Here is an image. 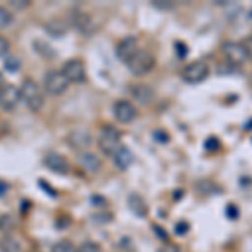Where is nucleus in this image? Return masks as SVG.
I'll use <instances>...</instances> for the list:
<instances>
[{"instance_id": "f257e3e1", "label": "nucleus", "mask_w": 252, "mask_h": 252, "mask_svg": "<svg viewBox=\"0 0 252 252\" xmlns=\"http://www.w3.org/2000/svg\"><path fill=\"white\" fill-rule=\"evenodd\" d=\"M20 89V99H24V103L27 104V108L31 109V111H39V109H42L44 106V94L42 91H40L39 84L35 83L32 78H27L24 79L22 86L19 88Z\"/></svg>"}, {"instance_id": "f03ea898", "label": "nucleus", "mask_w": 252, "mask_h": 252, "mask_svg": "<svg viewBox=\"0 0 252 252\" xmlns=\"http://www.w3.org/2000/svg\"><path fill=\"white\" fill-rule=\"evenodd\" d=\"M155 64H157V61H155V56H153L152 52L146 51V49H138V52L133 56L131 59H129V63L126 64V66H128L131 74L145 76V74H148V72L153 71Z\"/></svg>"}, {"instance_id": "7ed1b4c3", "label": "nucleus", "mask_w": 252, "mask_h": 252, "mask_svg": "<svg viewBox=\"0 0 252 252\" xmlns=\"http://www.w3.org/2000/svg\"><path fill=\"white\" fill-rule=\"evenodd\" d=\"M97 146L104 155H111L121 146V135L120 131L111 125H106L101 128L99 135H97Z\"/></svg>"}, {"instance_id": "20e7f679", "label": "nucleus", "mask_w": 252, "mask_h": 252, "mask_svg": "<svg viewBox=\"0 0 252 252\" xmlns=\"http://www.w3.org/2000/svg\"><path fill=\"white\" fill-rule=\"evenodd\" d=\"M69 86V81L66 79V76L63 74V71L59 69H52L46 74L44 78V88L51 96H59L63 94L64 91Z\"/></svg>"}, {"instance_id": "39448f33", "label": "nucleus", "mask_w": 252, "mask_h": 252, "mask_svg": "<svg viewBox=\"0 0 252 252\" xmlns=\"http://www.w3.org/2000/svg\"><path fill=\"white\" fill-rule=\"evenodd\" d=\"M207 76H209V66L204 61H193V63L185 66L184 71H182V79L189 84L202 83V81L207 79Z\"/></svg>"}, {"instance_id": "423d86ee", "label": "nucleus", "mask_w": 252, "mask_h": 252, "mask_svg": "<svg viewBox=\"0 0 252 252\" xmlns=\"http://www.w3.org/2000/svg\"><path fill=\"white\" fill-rule=\"evenodd\" d=\"M61 71H63V74L66 76V79L69 83L81 84L86 81V66H84V63L79 59H71V61H67V63H64Z\"/></svg>"}, {"instance_id": "0eeeda50", "label": "nucleus", "mask_w": 252, "mask_h": 252, "mask_svg": "<svg viewBox=\"0 0 252 252\" xmlns=\"http://www.w3.org/2000/svg\"><path fill=\"white\" fill-rule=\"evenodd\" d=\"M220 51H222V54L225 56V59L229 61V64H232V66H241L244 61L247 59L246 51H244V46L241 42L227 40V42L222 44Z\"/></svg>"}, {"instance_id": "6e6552de", "label": "nucleus", "mask_w": 252, "mask_h": 252, "mask_svg": "<svg viewBox=\"0 0 252 252\" xmlns=\"http://www.w3.org/2000/svg\"><path fill=\"white\" fill-rule=\"evenodd\" d=\"M113 113H115V118L120 123H131L133 120L136 118V108L131 101H126V99H120L115 103L113 106Z\"/></svg>"}, {"instance_id": "1a4fd4ad", "label": "nucleus", "mask_w": 252, "mask_h": 252, "mask_svg": "<svg viewBox=\"0 0 252 252\" xmlns=\"http://www.w3.org/2000/svg\"><path fill=\"white\" fill-rule=\"evenodd\" d=\"M20 101V89L12 86V84H5L0 89V106L7 111H12Z\"/></svg>"}, {"instance_id": "9d476101", "label": "nucleus", "mask_w": 252, "mask_h": 252, "mask_svg": "<svg viewBox=\"0 0 252 252\" xmlns=\"http://www.w3.org/2000/svg\"><path fill=\"white\" fill-rule=\"evenodd\" d=\"M67 143L71 148L78 150V152H84L93 143V136L88 129H74L67 135Z\"/></svg>"}, {"instance_id": "9b49d317", "label": "nucleus", "mask_w": 252, "mask_h": 252, "mask_svg": "<svg viewBox=\"0 0 252 252\" xmlns=\"http://www.w3.org/2000/svg\"><path fill=\"white\" fill-rule=\"evenodd\" d=\"M44 165H46L51 172L61 173V175L67 173L69 168H71L69 160L64 155H61V153H47L46 158H44Z\"/></svg>"}, {"instance_id": "f8f14e48", "label": "nucleus", "mask_w": 252, "mask_h": 252, "mask_svg": "<svg viewBox=\"0 0 252 252\" xmlns=\"http://www.w3.org/2000/svg\"><path fill=\"white\" fill-rule=\"evenodd\" d=\"M138 52V40L135 37H125L123 40H120V44L116 46V56L120 61L128 64L129 59L133 58Z\"/></svg>"}, {"instance_id": "ddd939ff", "label": "nucleus", "mask_w": 252, "mask_h": 252, "mask_svg": "<svg viewBox=\"0 0 252 252\" xmlns=\"http://www.w3.org/2000/svg\"><path fill=\"white\" fill-rule=\"evenodd\" d=\"M72 24H74L76 29L84 35H89L96 31V26H94V22H93L91 15L84 14V12H76V15H72Z\"/></svg>"}, {"instance_id": "4468645a", "label": "nucleus", "mask_w": 252, "mask_h": 252, "mask_svg": "<svg viewBox=\"0 0 252 252\" xmlns=\"http://www.w3.org/2000/svg\"><path fill=\"white\" fill-rule=\"evenodd\" d=\"M113 160H115L116 168H120V170L129 168V166H131V163H133V153H131V150H129L128 146L121 145L120 148H118L116 152L113 153Z\"/></svg>"}, {"instance_id": "2eb2a0df", "label": "nucleus", "mask_w": 252, "mask_h": 252, "mask_svg": "<svg viewBox=\"0 0 252 252\" xmlns=\"http://www.w3.org/2000/svg\"><path fill=\"white\" fill-rule=\"evenodd\" d=\"M131 94L138 103L148 104V103H152L153 97H155V91H153V88H150L148 84H136V86L131 88Z\"/></svg>"}, {"instance_id": "dca6fc26", "label": "nucleus", "mask_w": 252, "mask_h": 252, "mask_svg": "<svg viewBox=\"0 0 252 252\" xmlns=\"http://www.w3.org/2000/svg\"><path fill=\"white\" fill-rule=\"evenodd\" d=\"M79 163L83 166L86 172L89 173H96L101 170V158L94 155V153H83V155L79 157Z\"/></svg>"}, {"instance_id": "f3484780", "label": "nucleus", "mask_w": 252, "mask_h": 252, "mask_svg": "<svg viewBox=\"0 0 252 252\" xmlns=\"http://www.w3.org/2000/svg\"><path fill=\"white\" fill-rule=\"evenodd\" d=\"M129 209H131L138 217H146V214H148V205H146L145 198L141 197V195H131V197H129Z\"/></svg>"}, {"instance_id": "a211bd4d", "label": "nucleus", "mask_w": 252, "mask_h": 252, "mask_svg": "<svg viewBox=\"0 0 252 252\" xmlns=\"http://www.w3.org/2000/svg\"><path fill=\"white\" fill-rule=\"evenodd\" d=\"M46 31H47V34L54 35V37H61V35H64L67 32V24L61 19L51 20L46 26Z\"/></svg>"}, {"instance_id": "6ab92c4d", "label": "nucleus", "mask_w": 252, "mask_h": 252, "mask_svg": "<svg viewBox=\"0 0 252 252\" xmlns=\"http://www.w3.org/2000/svg\"><path fill=\"white\" fill-rule=\"evenodd\" d=\"M0 251L2 252H20V244L12 235H3L0 239Z\"/></svg>"}, {"instance_id": "aec40b11", "label": "nucleus", "mask_w": 252, "mask_h": 252, "mask_svg": "<svg viewBox=\"0 0 252 252\" xmlns=\"http://www.w3.org/2000/svg\"><path fill=\"white\" fill-rule=\"evenodd\" d=\"M14 225H15V222H14V219H12V215L9 214H3V215H0V232H10L12 229H14Z\"/></svg>"}, {"instance_id": "412c9836", "label": "nucleus", "mask_w": 252, "mask_h": 252, "mask_svg": "<svg viewBox=\"0 0 252 252\" xmlns=\"http://www.w3.org/2000/svg\"><path fill=\"white\" fill-rule=\"evenodd\" d=\"M12 20H14L12 12L7 9V7H0V29H5V27H9L12 24Z\"/></svg>"}, {"instance_id": "4be33fe9", "label": "nucleus", "mask_w": 252, "mask_h": 252, "mask_svg": "<svg viewBox=\"0 0 252 252\" xmlns=\"http://www.w3.org/2000/svg\"><path fill=\"white\" fill-rule=\"evenodd\" d=\"M52 252H78V247L69 241H61L58 244H54Z\"/></svg>"}, {"instance_id": "5701e85b", "label": "nucleus", "mask_w": 252, "mask_h": 252, "mask_svg": "<svg viewBox=\"0 0 252 252\" xmlns=\"http://www.w3.org/2000/svg\"><path fill=\"white\" fill-rule=\"evenodd\" d=\"M197 190H198L200 193H204V195H210V193L219 192V190H217V185L212 184V182H209V180L198 182V184H197Z\"/></svg>"}, {"instance_id": "b1692460", "label": "nucleus", "mask_w": 252, "mask_h": 252, "mask_svg": "<svg viewBox=\"0 0 252 252\" xmlns=\"http://www.w3.org/2000/svg\"><path fill=\"white\" fill-rule=\"evenodd\" d=\"M3 67H5L9 72H17L19 69H20V61H19V58H15V56H7L5 63H3Z\"/></svg>"}, {"instance_id": "393cba45", "label": "nucleus", "mask_w": 252, "mask_h": 252, "mask_svg": "<svg viewBox=\"0 0 252 252\" xmlns=\"http://www.w3.org/2000/svg\"><path fill=\"white\" fill-rule=\"evenodd\" d=\"M78 252H103L101 251V246L94 241H86L81 244V247L78 249Z\"/></svg>"}, {"instance_id": "a878e982", "label": "nucleus", "mask_w": 252, "mask_h": 252, "mask_svg": "<svg viewBox=\"0 0 252 252\" xmlns=\"http://www.w3.org/2000/svg\"><path fill=\"white\" fill-rule=\"evenodd\" d=\"M219 148H220V141H219L215 136H209V138L205 140V150H207L209 153L217 152Z\"/></svg>"}, {"instance_id": "bb28decb", "label": "nucleus", "mask_w": 252, "mask_h": 252, "mask_svg": "<svg viewBox=\"0 0 252 252\" xmlns=\"http://www.w3.org/2000/svg\"><path fill=\"white\" fill-rule=\"evenodd\" d=\"M189 230H190V223H189V222L180 220V222L175 223V234H178V235H185L187 232H189Z\"/></svg>"}, {"instance_id": "cd10ccee", "label": "nucleus", "mask_w": 252, "mask_h": 252, "mask_svg": "<svg viewBox=\"0 0 252 252\" xmlns=\"http://www.w3.org/2000/svg\"><path fill=\"white\" fill-rule=\"evenodd\" d=\"M242 46H244V51H246L247 59L252 61V34H251V35H247L246 40L242 42Z\"/></svg>"}, {"instance_id": "c85d7f7f", "label": "nucleus", "mask_w": 252, "mask_h": 252, "mask_svg": "<svg viewBox=\"0 0 252 252\" xmlns=\"http://www.w3.org/2000/svg\"><path fill=\"white\" fill-rule=\"evenodd\" d=\"M175 51H177V54H178V58H180V59H184L185 56L189 54V47H187L184 42H180V40H178V42H175Z\"/></svg>"}, {"instance_id": "c756f323", "label": "nucleus", "mask_w": 252, "mask_h": 252, "mask_svg": "<svg viewBox=\"0 0 252 252\" xmlns=\"http://www.w3.org/2000/svg\"><path fill=\"white\" fill-rule=\"evenodd\" d=\"M9 49H10L9 39L3 37V35H0V58H3V56L9 52Z\"/></svg>"}, {"instance_id": "7c9ffc66", "label": "nucleus", "mask_w": 252, "mask_h": 252, "mask_svg": "<svg viewBox=\"0 0 252 252\" xmlns=\"http://www.w3.org/2000/svg\"><path fill=\"white\" fill-rule=\"evenodd\" d=\"M158 252H182L180 247L177 246V244H172V242H166L163 246L158 249Z\"/></svg>"}, {"instance_id": "2f4dec72", "label": "nucleus", "mask_w": 252, "mask_h": 252, "mask_svg": "<svg viewBox=\"0 0 252 252\" xmlns=\"http://www.w3.org/2000/svg\"><path fill=\"white\" fill-rule=\"evenodd\" d=\"M10 5L14 7V9H26V7L31 5V2H27V0H12Z\"/></svg>"}, {"instance_id": "473e14b6", "label": "nucleus", "mask_w": 252, "mask_h": 252, "mask_svg": "<svg viewBox=\"0 0 252 252\" xmlns=\"http://www.w3.org/2000/svg\"><path fill=\"white\" fill-rule=\"evenodd\" d=\"M153 5L155 7H158V9H173L175 7V3L173 2H168V0H166V2H158V0H153Z\"/></svg>"}, {"instance_id": "72a5a7b5", "label": "nucleus", "mask_w": 252, "mask_h": 252, "mask_svg": "<svg viewBox=\"0 0 252 252\" xmlns=\"http://www.w3.org/2000/svg\"><path fill=\"white\" fill-rule=\"evenodd\" d=\"M227 215H229L230 219H237V215H239V210H237V207L230 204L229 207H227Z\"/></svg>"}, {"instance_id": "f704fd0d", "label": "nucleus", "mask_w": 252, "mask_h": 252, "mask_svg": "<svg viewBox=\"0 0 252 252\" xmlns=\"http://www.w3.org/2000/svg\"><path fill=\"white\" fill-rule=\"evenodd\" d=\"M155 140L157 141H161V143H166V141L170 140L168 135H166L165 131H155Z\"/></svg>"}, {"instance_id": "c9c22d12", "label": "nucleus", "mask_w": 252, "mask_h": 252, "mask_svg": "<svg viewBox=\"0 0 252 252\" xmlns=\"http://www.w3.org/2000/svg\"><path fill=\"white\" fill-rule=\"evenodd\" d=\"M91 202H93V205H104V204H108L106 202V198H103V197H91Z\"/></svg>"}, {"instance_id": "e433bc0d", "label": "nucleus", "mask_w": 252, "mask_h": 252, "mask_svg": "<svg viewBox=\"0 0 252 252\" xmlns=\"http://www.w3.org/2000/svg\"><path fill=\"white\" fill-rule=\"evenodd\" d=\"M7 190H9V185H7L5 182L0 180V195H5V193H7Z\"/></svg>"}, {"instance_id": "4c0bfd02", "label": "nucleus", "mask_w": 252, "mask_h": 252, "mask_svg": "<svg viewBox=\"0 0 252 252\" xmlns=\"http://www.w3.org/2000/svg\"><path fill=\"white\" fill-rule=\"evenodd\" d=\"M153 229H155V230H157V234H158V235H160V237H161V239H166V234L163 232V229H160V227H158V225H153Z\"/></svg>"}, {"instance_id": "58836bf2", "label": "nucleus", "mask_w": 252, "mask_h": 252, "mask_svg": "<svg viewBox=\"0 0 252 252\" xmlns=\"http://www.w3.org/2000/svg\"><path fill=\"white\" fill-rule=\"evenodd\" d=\"M3 86H5V79H3V76L0 74V89H2Z\"/></svg>"}]
</instances>
